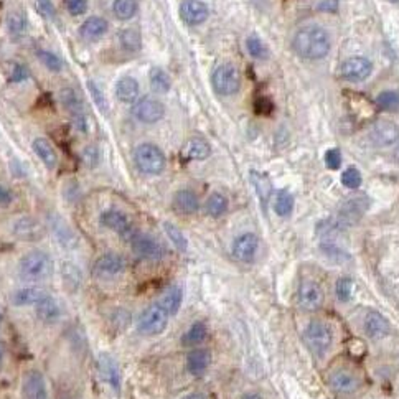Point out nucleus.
Listing matches in <instances>:
<instances>
[{"instance_id":"nucleus-1","label":"nucleus","mask_w":399,"mask_h":399,"mask_svg":"<svg viewBox=\"0 0 399 399\" xmlns=\"http://www.w3.org/2000/svg\"><path fill=\"white\" fill-rule=\"evenodd\" d=\"M292 47L303 60H322L330 52V36L319 25H307L294 35Z\"/></svg>"},{"instance_id":"nucleus-2","label":"nucleus","mask_w":399,"mask_h":399,"mask_svg":"<svg viewBox=\"0 0 399 399\" xmlns=\"http://www.w3.org/2000/svg\"><path fill=\"white\" fill-rule=\"evenodd\" d=\"M19 276L23 281H45L55 272V261L43 249H33L25 252L19 261Z\"/></svg>"},{"instance_id":"nucleus-3","label":"nucleus","mask_w":399,"mask_h":399,"mask_svg":"<svg viewBox=\"0 0 399 399\" xmlns=\"http://www.w3.org/2000/svg\"><path fill=\"white\" fill-rule=\"evenodd\" d=\"M134 162L136 167L145 175H159L167 165V159H165L162 149L151 142L137 145L134 151Z\"/></svg>"},{"instance_id":"nucleus-4","label":"nucleus","mask_w":399,"mask_h":399,"mask_svg":"<svg viewBox=\"0 0 399 399\" xmlns=\"http://www.w3.org/2000/svg\"><path fill=\"white\" fill-rule=\"evenodd\" d=\"M303 340L317 358H323L334 345V332L325 322L315 320L307 325L305 332H303Z\"/></svg>"},{"instance_id":"nucleus-5","label":"nucleus","mask_w":399,"mask_h":399,"mask_svg":"<svg viewBox=\"0 0 399 399\" xmlns=\"http://www.w3.org/2000/svg\"><path fill=\"white\" fill-rule=\"evenodd\" d=\"M10 231L14 238L23 241V243H36V241L43 239L47 235V226L40 222L39 218L32 215H22L10 224Z\"/></svg>"},{"instance_id":"nucleus-6","label":"nucleus","mask_w":399,"mask_h":399,"mask_svg":"<svg viewBox=\"0 0 399 399\" xmlns=\"http://www.w3.org/2000/svg\"><path fill=\"white\" fill-rule=\"evenodd\" d=\"M170 315L165 312L159 303H152L142 312L139 320H137V330L142 335L155 336L164 334L165 328L169 325Z\"/></svg>"},{"instance_id":"nucleus-7","label":"nucleus","mask_w":399,"mask_h":399,"mask_svg":"<svg viewBox=\"0 0 399 399\" xmlns=\"http://www.w3.org/2000/svg\"><path fill=\"white\" fill-rule=\"evenodd\" d=\"M127 241L129 244H131L132 251H134L140 259L160 261L165 255L164 246H162L159 241L152 238L151 235H145V233H139L134 230L132 235L127 238Z\"/></svg>"},{"instance_id":"nucleus-8","label":"nucleus","mask_w":399,"mask_h":399,"mask_svg":"<svg viewBox=\"0 0 399 399\" xmlns=\"http://www.w3.org/2000/svg\"><path fill=\"white\" fill-rule=\"evenodd\" d=\"M213 88L218 94L222 96H231V94L238 93L241 80H239V72L235 65L224 63L215 69L213 76Z\"/></svg>"},{"instance_id":"nucleus-9","label":"nucleus","mask_w":399,"mask_h":399,"mask_svg":"<svg viewBox=\"0 0 399 399\" xmlns=\"http://www.w3.org/2000/svg\"><path fill=\"white\" fill-rule=\"evenodd\" d=\"M22 396L23 399H52L48 381L40 369L30 368L23 373Z\"/></svg>"},{"instance_id":"nucleus-10","label":"nucleus","mask_w":399,"mask_h":399,"mask_svg":"<svg viewBox=\"0 0 399 399\" xmlns=\"http://www.w3.org/2000/svg\"><path fill=\"white\" fill-rule=\"evenodd\" d=\"M328 383H330V388L340 396H350L361 388V378L355 369L338 368L332 371Z\"/></svg>"},{"instance_id":"nucleus-11","label":"nucleus","mask_w":399,"mask_h":399,"mask_svg":"<svg viewBox=\"0 0 399 399\" xmlns=\"http://www.w3.org/2000/svg\"><path fill=\"white\" fill-rule=\"evenodd\" d=\"M325 301V292L322 285L315 281H302L297 289V303L302 310L314 312L319 310Z\"/></svg>"},{"instance_id":"nucleus-12","label":"nucleus","mask_w":399,"mask_h":399,"mask_svg":"<svg viewBox=\"0 0 399 399\" xmlns=\"http://www.w3.org/2000/svg\"><path fill=\"white\" fill-rule=\"evenodd\" d=\"M132 114L137 120L144 124H155L165 116V107L159 99L145 96L137 99L132 106Z\"/></svg>"},{"instance_id":"nucleus-13","label":"nucleus","mask_w":399,"mask_h":399,"mask_svg":"<svg viewBox=\"0 0 399 399\" xmlns=\"http://www.w3.org/2000/svg\"><path fill=\"white\" fill-rule=\"evenodd\" d=\"M98 373L101 380L106 383L116 394L120 393V386H122V375H120V368L118 360L111 356L109 353H101L98 358Z\"/></svg>"},{"instance_id":"nucleus-14","label":"nucleus","mask_w":399,"mask_h":399,"mask_svg":"<svg viewBox=\"0 0 399 399\" xmlns=\"http://www.w3.org/2000/svg\"><path fill=\"white\" fill-rule=\"evenodd\" d=\"M126 259L118 252H104L94 261L93 271L98 277H116L126 271Z\"/></svg>"},{"instance_id":"nucleus-15","label":"nucleus","mask_w":399,"mask_h":399,"mask_svg":"<svg viewBox=\"0 0 399 399\" xmlns=\"http://www.w3.org/2000/svg\"><path fill=\"white\" fill-rule=\"evenodd\" d=\"M99 223H101L104 228H107V230L116 233V235H120L126 239L132 235V231H134L129 216L124 213V211L116 210V208L103 211L101 216H99Z\"/></svg>"},{"instance_id":"nucleus-16","label":"nucleus","mask_w":399,"mask_h":399,"mask_svg":"<svg viewBox=\"0 0 399 399\" xmlns=\"http://www.w3.org/2000/svg\"><path fill=\"white\" fill-rule=\"evenodd\" d=\"M373 66L369 60L363 56H353L345 60L342 66H340V73H342L343 80L350 83H361L371 74Z\"/></svg>"},{"instance_id":"nucleus-17","label":"nucleus","mask_w":399,"mask_h":399,"mask_svg":"<svg viewBox=\"0 0 399 399\" xmlns=\"http://www.w3.org/2000/svg\"><path fill=\"white\" fill-rule=\"evenodd\" d=\"M61 103H63L65 109L68 111V114L72 116V122L73 126L78 129V131L86 132L88 129V124H86V114L85 109H83L81 99L78 98V94L74 93L72 88H65L61 91Z\"/></svg>"},{"instance_id":"nucleus-18","label":"nucleus","mask_w":399,"mask_h":399,"mask_svg":"<svg viewBox=\"0 0 399 399\" xmlns=\"http://www.w3.org/2000/svg\"><path fill=\"white\" fill-rule=\"evenodd\" d=\"M35 315L45 325H53V323H58L63 319L65 310L61 302L48 294L35 305Z\"/></svg>"},{"instance_id":"nucleus-19","label":"nucleus","mask_w":399,"mask_h":399,"mask_svg":"<svg viewBox=\"0 0 399 399\" xmlns=\"http://www.w3.org/2000/svg\"><path fill=\"white\" fill-rule=\"evenodd\" d=\"M369 137H371L373 144L378 147H388L398 142L399 139V129L393 120L380 119L373 124L371 131H369Z\"/></svg>"},{"instance_id":"nucleus-20","label":"nucleus","mask_w":399,"mask_h":399,"mask_svg":"<svg viewBox=\"0 0 399 399\" xmlns=\"http://www.w3.org/2000/svg\"><path fill=\"white\" fill-rule=\"evenodd\" d=\"M257 248H259V239L255 233H244L233 243V256L243 263H251L255 259Z\"/></svg>"},{"instance_id":"nucleus-21","label":"nucleus","mask_w":399,"mask_h":399,"mask_svg":"<svg viewBox=\"0 0 399 399\" xmlns=\"http://www.w3.org/2000/svg\"><path fill=\"white\" fill-rule=\"evenodd\" d=\"M45 296H48V292L40 285H25L12 292L10 302L15 307H35Z\"/></svg>"},{"instance_id":"nucleus-22","label":"nucleus","mask_w":399,"mask_h":399,"mask_svg":"<svg viewBox=\"0 0 399 399\" xmlns=\"http://www.w3.org/2000/svg\"><path fill=\"white\" fill-rule=\"evenodd\" d=\"M363 327L367 335H369L375 340L385 338V336L389 335V332H391V325H389L388 319L376 310H369L368 314L365 315Z\"/></svg>"},{"instance_id":"nucleus-23","label":"nucleus","mask_w":399,"mask_h":399,"mask_svg":"<svg viewBox=\"0 0 399 399\" xmlns=\"http://www.w3.org/2000/svg\"><path fill=\"white\" fill-rule=\"evenodd\" d=\"M210 15V10L202 0H185L180 6V17L185 23L200 25Z\"/></svg>"},{"instance_id":"nucleus-24","label":"nucleus","mask_w":399,"mask_h":399,"mask_svg":"<svg viewBox=\"0 0 399 399\" xmlns=\"http://www.w3.org/2000/svg\"><path fill=\"white\" fill-rule=\"evenodd\" d=\"M32 149L45 167L50 170L56 169V165H58L56 149L53 147V144L50 142L47 137H36V139H33Z\"/></svg>"},{"instance_id":"nucleus-25","label":"nucleus","mask_w":399,"mask_h":399,"mask_svg":"<svg viewBox=\"0 0 399 399\" xmlns=\"http://www.w3.org/2000/svg\"><path fill=\"white\" fill-rule=\"evenodd\" d=\"M211 365V353L206 348H193L186 356V371L193 376H200L208 371Z\"/></svg>"},{"instance_id":"nucleus-26","label":"nucleus","mask_w":399,"mask_h":399,"mask_svg":"<svg viewBox=\"0 0 399 399\" xmlns=\"http://www.w3.org/2000/svg\"><path fill=\"white\" fill-rule=\"evenodd\" d=\"M50 226H52L53 235L56 236L58 243H60L61 246L65 248L76 246L78 244L76 235H74V231L69 228V224L66 223L60 215H53L52 218H50Z\"/></svg>"},{"instance_id":"nucleus-27","label":"nucleus","mask_w":399,"mask_h":399,"mask_svg":"<svg viewBox=\"0 0 399 399\" xmlns=\"http://www.w3.org/2000/svg\"><path fill=\"white\" fill-rule=\"evenodd\" d=\"M182 302H184V289L175 284V285H170V288L162 294L157 303H159L162 309L167 312L170 317H173V315H177L178 310H180Z\"/></svg>"},{"instance_id":"nucleus-28","label":"nucleus","mask_w":399,"mask_h":399,"mask_svg":"<svg viewBox=\"0 0 399 399\" xmlns=\"http://www.w3.org/2000/svg\"><path fill=\"white\" fill-rule=\"evenodd\" d=\"M109 30V23H107L106 19H103V17H89L88 20H85V23L81 25L80 28V33L81 36L85 40H99L101 36H104Z\"/></svg>"},{"instance_id":"nucleus-29","label":"nucleus","mask_w":399,"mask_h":399,"mask_svg":"<svg viewBox=\"0 0 399 399\" xmlns=\"http://www.w3.org/2000/svg\"><path fill=\"white\" fill-rule=\"evenodd\" d=\"M139 81L132 76H124L116 83V96L120 103H136L139 98Z\"/></svg>"},{"instance_id":"nucleus-30","label":"nucleus","mask_w":399,"mask_h":399,"mask_svg":"<svg viewBox=\"0 0 399 399\" xmlns=\"http://www.w3.org/2000/svg\"><path fill=\"white\" fill-rule=\"evenodd\" d=\"M173 206H175V210L180 211V213L193 215L198 211L200 202L198 197L192 192V190H180V192H177L175 197H173Z\"/></svg>"},{"instance_id":"nucleus-31","label":"nucleus","mask_w":399,"mask_h":399,"mask_svg":"<svg viewBox=\"0 0 399 399\" xmlns=\"http://www.w3.org/2000/svg\"><path fill=\"white\" fill-rule=\"evenodd\" d=\"M208 327L205 322H195L182 336V345L186 348H197L206 340Z\"/></svg>"},{"instance_id":"nucleus-32","label":"nucleus","mask_w":399,"mask_h":399,"mask_svg":"<svg viewBox=\"0 0 399 399\" xmlns=\"http://www.w3.org/2000/svg\"><path fill=\"white\" fill-rule=\"evenodd\" d=\"M210 153H211L210 144H208L205 139H202V137H193V139H190L184 149V155L192 160H205L208 159Z\"/></svg>"},{"instance_id":"nucleus-33","label":"nucleus","mask_w":399,"mask_h":399,"mask_svg":"<svg viewBox=\"0 0 399 399\" xmlns=\"http://www.w3.org/2000/svg\"><path fill=\"white\" fill-rule=\"evenodd\" d=\"M137 10H139L137 0H114L112 2V12L119 20H131L137 14Z\"/></svg>"},{"instance_id":"nucleus-34","label":"nucleus","mask_w":399,"mask_h":399,"mask_svg":"<svg viewBox=\"0 0 399 399\" xmlns=\"http://www.w3.org/2000/svg\"><path fill=\"white\" fill-rule=\"evenodd\" d=\"M119 41H120V47L129 53H136L142 48V40H140L139 32L132 30V28H126V30L120 32Z\"/></svg>"},{"instance_id":"nucleus-35","label":"nucleus","mask_w":399,"mask_h":399,"mask_svg":"<svg viewBox=\"0 0 399 399\" xmlns=\"http://www.w3.org/2000/svg\"><path fill=\"white\" fill-rule=\"evenodd\" d=\"M61 276H63L65 288H68L69 290H76V289L81 288V282H83L81 271L74 264L65 263L63 271H61Z\"/></svg>"},{"instance_id":"nucleus-36","label":"nucleus","mask_w":399,"mask_h":399,"mask_svg":"<svg viewBox=\"0 0 399 399\" xmlns=\"http://www.w3.org/2000/svg\"><path fill=\"white\" fill-rule=\"evenodd\" d=\"M292 208H294L292 195H290L288 190L277 192L276 200H274V211L279 216H282V218H285V216L292 213Z\"/></svg>"},{"instance_id":"nucleus-37","label":"nucleus","mask_w":399,"mask_h":399,"mask_svg":"<svg viewBox=\"0 0 399 399\" xmlns=\"http://www.w3.org/2000/svg\"><path fill=\"white\" fill-rule=\"evenodd\" d=\"M149 80H151L152 89L157 91V93H167L170 86H172L169 74L162 68H152L151 74H149Z\"/></svg>"},{"instance_id":"nucleus-38","label":"nucleus","mask_w":399,"mask_h":399,"mask_svg":"<svg viewBox=\"0 0 399 399\" xmlns=\"http://www.w3.org/2000/svg\"><path fill=\"white\" fill-rule=\"evenodd\" d=\"M205 210L210 216L218 218V216H222L224 211L228 210V200L219 193L210 195V197H208V200H206V203H205Z\"/></svg>"},{"instance_id":"nucleus-39","label":"nucleus","mask_w":399,"mask_h":399,"mask_svg":"<svg viewBox=\"0 0 399 399\" xmlns=\"http://www.w3.org/2000/svg\"><path fill=\"white\" fill-rule=\"evenodd\" d=\"M27 27H28V22H27V17H25L22 12H14V14L8 15L7 19V28L8 32H10L12 36H22L25 32H27Z\"/></svg>"},{"instance_id":"nucleus-40","label":"nucleus","mask_w":399,"mask_h":399,"mask_svg":"<svg viewBox=\"0 0 399 399\" xmlns=\"http://www.w3.org/2000/svg\"><path fill=\"white\" fill-rule=\"evenodd\" d=\"M164 230H165V235L169 236V239L172 241L173 246H175L180 252H185L186 248H188V243H186L185 235L182 233L180 228L167 222V223H164Z\"/></svg>"},{"instance_id":"nucleus-41","label":"nucleus","mask_w":399,"mask_h":399,"mask_svg":"<svg viewBox=\"0 0 399 399\" xmlns=\"http://www.w3.org/2000/svg\"><path fill=\"white\" fill-rule=\"evenodd\" d=\"M36 58L40 60V63H43V66H47L50 72L58 73L63 69V61H61V58L55 55L53 52H50V50L40 48L39 52H36Z\"/></svg>"},{"instance_id":"nucleus-42","label":"nucleus","mask_w":399,"mask_h":399,"mask_svg":"<svg viewBox=\"0 0 399 399\" xmlns=\"http://www.w3.org/2000/svg\"><path fill=\"white\" fill-rule=\"evenodd\" d=\"M376 104L383 111H399V91H385L376 98Z\"/></svg>"},{"instance_id":"nucleus-43","label":"nucleus","mask_w":399,"mask_h":399,"mask_svg":"<svg viewBox=\"0 0 399 399\" xmlns=\"http://www.w3.org/2000/svg\"><path fill=\"white\" fill-rule=\"evenodd\" d=\"M361 182H363V178H361L360 170H356L355 167L347 169L342 173V184L347 186V188L356 190L361 185Z\"/></svg>"},{"instance_id":"nucleus-44","label":"nucleus","mask_w":399,"mask_h":399,"mask_svg":"<svg viewBox=\"0 0 399 399\" xmlns=\"http://www.w3.org/2000/svg\"><path fill=\"white\" fill-rule=\"evenodd\" d=\"M246 48L249 55L252 58H257V60H263V58L268 56V52H266L263 41L257 39V36H249L246 40Z\"/></svg>"},{"instance_id":"nucleus-45","label":"nucleus","mask_w":399,"mask_h":399,"mask_svg":"<svg viewBox=\"0 0 399 399\" xmlns=\"http://www.w3.org/2000/svg\"><path fill=\"white\" fill-rule=\"evenodd\" d=\"M28 68L27 66H23L22 63H19V61H14V63H10L8 66V80L14 81V83H22L25 80H28Z\"/></svg>"},{"instance_id":"nucleus-46","label":"nucleus","mask_w":399,"mask_h":399,"mask_svg":"<svg viewBox=\"0 0 399 399\" xmlns=\"http://www.w3.org/2000/svg\"><path fill=\"white\" fill-rule=\"evenodd\" d=\"M353 292V282L350 277H340L338 282H336V296L342 302H347L352 299Z\"/></svg>"},{"instance_id":"nucleus-47","label":"nucleus","mask_w":399,"mask_h":399,"mask_svg":"<svg viewBox=\"0 0 399 399\" xmlns=\"http://www.w3.org/2000/svg\"><path fill=\"white\" fill-rule=\"evenodd\" d=\"M251 178H252V184H255V186L257 188V193H259L261 198L266 202L269 197V193H271V184L268 182V178H264L263 175H259V173H256V172L251 173Z\"/></svg>"},{"instance_id":"nucleus-48","label":"nucleus","mask_w":399,"mask_h":399,"mask_svg":"<svg viewBox=\"0 0 399 399\" xmlns=\"http://www.w3.org/2000/svg\"><path fill=\"white\" fill-rule=\"evenodd\" d=\"M83 162H85V165L88 169H94L96 165L99 164V159H101V155H99V151L94 145H89V147H86L85 151H83V155H81Z\"/></svg>"},{"instance_id":"nucleus-49","label":"nucleus","mask_w":399,"mask_h":399,"mask_svg":"<svg viewBox=\"0 0 399 399\" xmlns=\"http://www.w3.org/2000/svg\"><path fill=\"white\" fill-rule=\"evenodd\" d=\"M65 6L69 15L80 17L88 10V0H65Z\"/></svg>"},{"instance_id":"nucleus-50","label":"nucleus","mask_w":399,"mask_h":399,"mask_svg":"<svg viewBox=\"0 0 399 399\" xmlns=\"http://www.w3.org/2000/svg\"><path fill=\"white\" fill-rule=\"evenodd\" d=\"M325 164L327 167L332 170L340 169V165H342V153H340L338 149H330V151L325 153Z\"/></svg>"},{"instance_id":"nucleus-51","label":"nucleus","mask_w":399,"mask_h":399,"mask_svg":"<svg viewBox=\"0 0 399 399\" xmlns=\"http://www.w3.org/2000/svg\"><path fill=\"white\" fill-rule=\"evenodd\" d=\"M36 3H39V10L41 15H45L47 19L55 17V6H53L52 0H36Z\"/></svg>"},{"instance_id":"nucleus-52","label":"nucleus","mask_w":399,"mask_h":399,"mask_svg":"<svg viewBox=\"0 0 399 399\" xmlns=\"http://www.w3.org/2000/svg\"><path fill=\"white\" fill-rule=\"evenodd\" d=\"M88 86H89V93H91V96H93L94 103H96V106H98L99 109H101V111L106 109V106H104V103H106V99H104L103 93H101V89H99L98 86L94 85V83H89Z\"/></svg>"},{"instance_id":"nucleus-53","label":"nucleus","mask_w":399,"mask_h":399,"mask_svg":"<svg viewBox=\"0 0 399 399\" xmlns=\"http://www.w3.org/2000/svg\"><path fill=\"white\" fill-rule=\"evenodd\" d=\"M12 200H14V195H12L10 190L0 184V206H8L12 203Z\"/></svg>"},{"instance_id":"nucleus-54","label":"nucleus","mask_w":399,"mask_h":399,"mask_svg":"<svg viewBox=\"0 0 399 399\" xmlns=\"http://www.w3.org/2000/svg\"><path fill=\"white\" fill-rule=\"evenodd\" d=\"M256 109L257 112H263V114H269L272 111V104L268 99H259L256 104Z\"/></svg>"},{"instance_id":"nucleus-55","label":"nucleus","mask_w":399,"mask_h":399,"mask_svg":"<svg viewBox=\"0 0 399 399\" xmlns=\"http://www.w3.org/2000/svg\"><path fill=\"white\" fill-rule=\"evenodd\" d=\"M6 355H7V347L6 342L0 338V369L3 368V363H6Z\"/></svg>"},{"instance_id":"nucleus-56","label":"nucleus","mask_w":399,"mask_h":399,"mask_svg":"<svg viewBox=\"0 0 399 399\" xmlns=\"http://www.w3.org/2000/svg\"><path fill=\"white\" fill-rule=\"evenodd\" d=\"M182 399H205V396H203L202 393H188V394H185Z\"/></svg>"},{"instance_id":"nucleus-57","label":"nucleus","mask_w":399,"mask_h":399,"mask_svg":"<svg viewBox=\"0 0 399 399\" xmlns=\"http://www.w3.org/2000/svg\"><path fill=\"white\" fill-rule=\"evenodd\" d=\"M244 399H263L259 396V394H249V396H246Z\"/></svg>"},{"instance_id":"nucleus-58","label":"nucleus","mask_w":399,"mask_h":399,"mask_svg":"<svg viewBox=\"0 0 399 399\" xmlns=\"http://www.w3.org/2000/svg\"><path fill=\"white\" fill-rule=\"evenodd\" d=\"M2 323H3V315L0 312V338H2Z\"/></svg>"},{"instance_id":"nucleus-59","label":"nucleus","mask_w":399,"mask_h":399,"mask_svg":"<svg viewBox=\"0 0 399 399\" xmlns=\"http://www.w3.org/2000/svg\"><path fill=\"white\" fill-rule=\"evenodd\" d=\"M396 157H398V159H399V145H398V147H396Z\"/></svg>"},{"instance_id":"nucleus-60","label":"nucleus","mask_w":399,"mask_h":399,"mask_svg":"<svg viewBox=\"0 0 399 399\" xmlns=\"http://www.w3.org/2000/svg\"><path fill=\"white\" fill-rule=\"evenodd\" d=\"M391 2H398V0H391Z\"/></svg>"}]
</instances>
